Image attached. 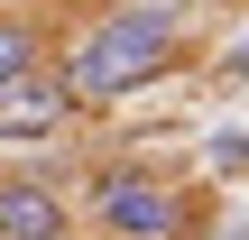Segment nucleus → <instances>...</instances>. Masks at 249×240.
Returning <instances> with one entry per match:
<instances>
[{"label": "nucleus", "instance_id": "obj_1", "mask_svg": "<svg viewBox=\"0 0 249 240\" xmlns=\"http://www.w3.org/2000/svg\"><path fill=\"white\" fill-rule=\"evenodd\" d=\"M185 37H194V9H120L111 0L55 55V83L74 92V111H111L129 92H148L157 74H176L185 65Z\"/></svg>", "mask_w": 249, "mask_h": 240}, {"label": "nucleus", "instance_id": "obj_2", "mask_svg": "<svg viewBox=\"0 0 249 240\" xmlns=\"http://www.w3.org/2000/svg\"><path fill=\"white\" fill-rule=\"evenodd\" d=\"M185 213H194V203H185L157 166H129V157H120V166L92 176V222H102V240H176Z\"/></svg>", "mask_w": 249, "mask_h": 240}, {"label": "nucleus", "instance_id": "obj_3", "mask_svg": "<svg viewBox=\"0 0 249 240\" xmlns=\"http://www.w3.org/2000/svg\"><path fill=\"white\" fill-rule=\"evenodd\" d=\"M65 129H74V92L55 83V65H28L18 83H0V148L65 139Z\"/></svg>", "mask_w": 249, "mask_h": 240}, {"label": "nucleus", "instance_id": "obj_4", "mask_svg": "<svg viewBox=\"0 0 249 240\" xmlns=\"http://www.w3.org/2000/svg\"><path fill=\"white\" fill-rule=\"evenodd\" d=\"M65 231H74L65 194H55L46 176L9 166V176H0V240H65Z\"/></svg>", "mask_w": 249, "mask_h": 240}, {"label": "nucleus", "instance_id": "obj_5", "mask_svg": "<svg viewBox=\"0 0 249 240\" xmlns=\"http://www.w3.org/2000/svg\"><path fill=\"white\" fill-rule=\"evenodd\" d=\"M28 65H46V37H37L28 18H0V83H18Z\"/></svg>", "mask_w": 249, "mask_h": 240}, {"label": "nucleus", "instance_id": "obj_6", "mask_svg": "<svg viewBox=\"0 0 249 240\" xmlns=\"http://www.w3.org/2000/svg\"><path fill=\"white\" fill-rule=\"evenodd\" d=\"M120 9H194V0H120Z\"/></svg>", "mask_w": 249, "mask_h": 240}, {"label": "nucleus", "instance_id": "obj_7", "mask_svg": "<svg viewBox=\"0 0 249 240\" xmlns=\"http://www.w3.org/2000/svg\"><path fill=\"white\" fill-rule=\"evenodd\" d=\"M231 74H249V37H240V46H231Z\"/></svg>", "mask_w": 249, "mask_h": 240}, {"label": "nucleus", "instance_id": "obj_8", "mask_svg": "<svg viewBox=\"0 0 249 240\" xmlns=\"http://www.w3.org/2000/svg\"><path fill=\"white\" fill-rule=\"evenodd\" d=\"M65 240H83V231H65Z\"/></svg>", "mask_w": 249, "mask_h": 240}, {"label": "nucleus", "instance_id": "obj_9", "mask_svg": "<svg viewBox=\"0 0 249 240\" xmlns=\"http://www.w3.org/2000/svg\"><path fill=\"white\" fill-rule=\"evenodd\" d=\"M0 18H9V9H0Z\"/></svg>", "mask_w": 249, "mask_h": 240}]
</instances>
